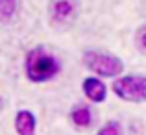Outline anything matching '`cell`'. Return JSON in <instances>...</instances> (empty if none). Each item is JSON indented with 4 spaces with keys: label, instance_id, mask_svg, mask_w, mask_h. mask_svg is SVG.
<instances>
[{
    "label": "cell",
    "instance_id": "cell-6",
    "mask_svg": "<svg viewBox=\"0 0 146 135\" xmlns=\"http://www.w3.org/2000/svg\"><path fill=\"white\" fill-rule=\"evenodd\" d=\"M15 132L17 135H35L37 118L30 109H21L15 115Z\"/></svg>",
    "mask_w": 146,
    "mask_h": 135
},
{
    "label": "cell",
    "instance_id": "cell-1",
    "mask_svg": "<svg viewBox=\"0 0 146 135\" xmlns=\"http://www.w3.org/2000/svg\"><path fill=\"white\" fill-rule=\"evenodd\" d=\"M61 72V63L44 46L28 50L24 57V74L32 83H44Z\"/></svg>",
    "mask_w": 146,
    "mask_h": 135
},
{
    "label": "cell",
    "instance_id": "cell-3",
    "mask_svg": "<svg viewBox=\"0 0 146 135\" xmlns=\"http://www.w3.org/2000/svg\"><path fill=\"white\" fill-rule=\"evenodd\" d=\"M113 92L122 102L143 104L146 102V76L144 74L120 76L113 82Z\"/></svg>",
    "mask_w": 146,
    "mask_h": 135
},
{
    "label": "cell",
    "instance_id": "cell-8",
    "mask_svg": "<svg viewBox=\"0 0 146 135\" xmlns=\"http://www.w3.org/2000/svg\"><path fill=\"white\" fill-rule=\"evenodd\" d=\"M19 11V0H0V22H11Z\"/></svg>",
    "mask_w": 146,
    "mask_h": 135
},
{
    "label": "cell",
    "instance_id": "cell-5",
    "mask_svg": "<svg viewBox=\"0 0 146 135\" xmlns=\"http://www.w3.org/2000/svg\"><path fill=\"white\" fill-rule=\"evenodd\" d=\"M82 91L85 98L91 100L93 104H102L107 98V87L100 80V76H87L82 83Z\"/></svg>",
    "mask_w": 146,
    "mask_h": 135
},
{
    "label": "cell",
    "instance_id": "cell-2",
    "mask_svg": "<svg viewBox=\"0 0 146 135\" xmlns=\"http://www.w3.org/2000/svg\"><path fill=\"white\" fill-rule=\"evenodd\" d=\"M87 70H91L94 76L100 78H117L124 70V63L120 57L107 52H98V50H87L82 57Z\"/></svg>",
    "mask_w": 146,
    "mask_h": 135
},
{
    "label": "cell",
    "instance_id": "cell-7",
    "mask_svg": "<svg viewBox=\"0 0 146 135\" xmlns=\"http://www.w3.org/2000/svg\"><path fill=\"white\" fill-rule=\"evenodd\" d=\"M70 118L74 122V126H78V128H89L91 122H93V113L87 106H76L70 111Z\"/></svg>",
    "mask_w": 146,
    "mask_h": 135
},
{
    "label": "cell",
    "instance_id": "cell-10",
    "mask_svg": "<svg viewBox=\"0 0 146 135\" xmlns=\"http://www.w3.org/2000/svg\"><path fill=\"white\" fill-rule=\"evenodd\" d=\"M135 46L139 52L146 54V24H143L135 33Z\"/></svg>",
    "mask_w": 146,
    "mask_h": 135
},
{
    "label": "cell",
    "instance_id": "cell-4",
    "mask_svg": "<svg viewBox=\"0 0 146 135\" xmlns=\"http://www.w3.org/2000/svg\"><path fill=\"white\" fill-rule=\"evenodd\" d=\"M50 19L54 22H70L78 15V0H52L50 2Z\"/></svg>",
    "mask_w": 146,
    "mask_h": 135
},
{
    "label": "cell",
    "instance_id": "cell-9",
    "mask_svg": "<svg viewBox=\"0 0 146 135\" xmlns=\"http://www.w3.org/2000/svg\"><path fill=\"white\" fill-rule=\"evenodd\" d=\"M96 135H122V126L118 120H109L98 130Z\"/></svg>",
    "mask_w": 146,
    "mask_h": 135
}]
</instances>
